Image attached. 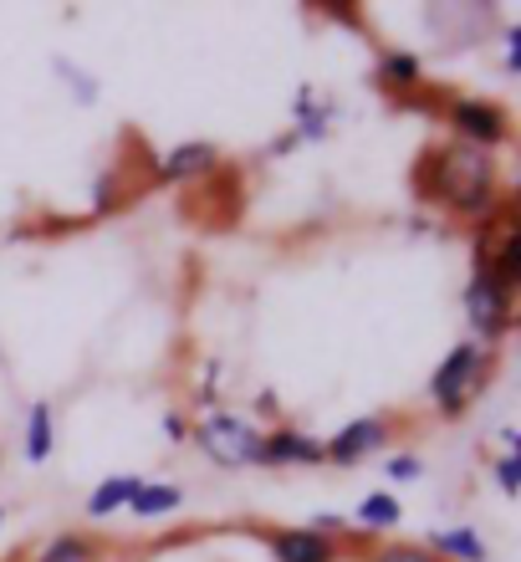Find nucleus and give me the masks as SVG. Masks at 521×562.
<instances>
[{
    "label": "nucleus",
    "mask_w": 521,
    "mask_h": 562,
    "mask_svg": "<svg viewBox=\"0 0 521 562\" xmlns=\"http://www.w3.org/2000/svg\"><path fill=\"white\" fill-rule=\"evenodd\" d=\"M440 169H445V179H440V190H445V200L461 215H480L486 210V200H491V159L480 154V148H450L445 159H440Z\"/></svg>",
    "instance_id": "obj_1"
},
{
    "label": "nucleus",
    "mask_w": 521,
    "mask_h": 562,
    "mask_svg": "<svg viewBox=\"0 0 521 562\" xmlns=\"http://www.w3.org/2000/svg\"><path fill=\"white\" fill-rule=\"evenodd\" d=\"M194 440L205 445L220 465H261V429L240 415H209L194 429Z\"/></svg>",
    "instance_id": "obj_2"
},
{
    "label": "nucleus",
    "mask_w": 521,
    "mask_h": 562,
    "mask_svg": "<svg viewBox=\"0 0 521 562\" xmlns=\"http://www.w3.org/2000/svg\"><path fill=\"white\" fill-rule=\"evenodd\" d=\"M480 363H486V353H480V342H461V348H450L445 363L434 369L430 394H434V404H440L445 415H461V409H465V400H471V389L480 384Z\"/></svg>",
    "instance_id": "obj_3"
},
{
    "label": "nucleus",
    "mask_w": 521,
    "mask_h": 562,
    "mask_svg": "<svg viewBox=\"0 0 521 562\" xmlns=\"http://www.w3.org/2000/svg\"><path fill=\"white\" fill-rule=\"evenodd\" d=\"M465 312H471V323H476L480 338H501V333H507L511 296H507V286L491 277V267H486V261H480L476 277H471V292H465Z\"/></svg>",
    "instance_id": "obj_4"
},
{
    "label": "nucleus",
    "mask_w": 521,
    "mask_h": 562,
    "mask_svg": "<svg viewBox=\"0 0 521 562\" xmlns=\"http://www.w3.org/2000/svg\"><path fill=\"white\" fill-rule=\"evenodd\" d=\"M450 128L465 138V148H496L507 138V113L496 103H480V98H461L450 108Z\"/></svg>",
    "instance_id": "obj_5"
},
{
    "label": "nucleus",
    "mask_w": 521,
    "mask_h": 562,
    "mask_svg": "<svg viewBox=\"0 0 521 562\" xmlns=\"http://www.w3.org/2000/svg\"><path fill=\"white\" fill-rule=\"evenodd\" d=\"M322 456V440L302 435V429H276V435H261V465H317Z\"/></svg>",
    "instance_id": "obj_6"
},
{
    "label": "nucleus",
    "mask_w": 521,
    "mask_h": 562,
    "mask_svg": "<svg viewBox=\"0 0 521 562\" xmlns=\"http://www.w3.org/2000/svg\"><path fill=\"white\" fill-rule=\"evenodd\" d=\"M384 435H388L384 419H353V425H343L328 445H322V456L338 460V465H353V460H363L369 450H378V445H384Z\"/></svg>",
    "instance_id": "obj_7"
},
{
    "label": "nucleus",
    "mask_w": 521,
    "mask_h": 562,
    "mask_svg": "<svg viewBox=\"0 0 521 562\" xmlns=\"http://www.w3.org/2000/svg\"><path fill=\"white\" fill-rule=\"evenodd\" d=\"M271 552H276V562H332L338 558V542L322 532H313V527H302V532H276L271 537Z\"/></svg>",
    "instance_id": "obj_8"
},
{
    "label": "nucleus",
    "mask_w": 521,
    "mask_h": 562,
    "mask_svg": "<svg viewBox=\"0 0 521 562\" xmlns=\"http://www.w3.org/2000/svg\"><path fill=\"white\" fill-rule=\"evenodd\" d=\"M440 558H461V562H486V542H480L476 527H450V532L430 537Z\"/></svg>",
    "instance_id": "obj_9"
},
{
    "label": "nucleus",
    "mask_w": 521,
    "mask_h": 562,
    "mask_svg": "<svg viewBox=\"0 0 521 562\" xmlns=\"http://www.w3.org/2000/svg\"><path fill=\"white\" fill-rule=\"evenodd\" d=\"M179 502H184L179 486H138L128 496V512L134 517H169V512H179Z\"/></svg>",
    "instance_id": "obj_10"
},
{
    "label": "nucleus",
    "mask_w": 521,
    "mask_h": 562,
    "mask_svg": "<svg viewBox=\"0 0 521 562\" xmlns=\"http://www.w3.org/2000/svg\"><path fill=\"white\" fill-rule=\"evenodd\" d=\"M144 486V481H134V475H113V481H103V486L92 491L88 502V517H113L118 506H128V496Z\"/></svg>",
    "instance_id": "obj_11"
},
{
    "label": "nucleus",
    "mask_w": 521,
    "mask_h": 562,
    "mask_svg": "<svg viewBox=\"0 0 521 562\" xmlns=\"http://www.w3.org/2000/svg\"><path fill=\"white\" fill-rule=\"evenodd\" d=\"M209 164H215V148L209 144H184L165 159V179H194V175H205Z\"/></svg>",
    "instance_id": "obj_12"
},
{
    "label": "nucleus",
    "mask_w": 521,
    "mask_h": 562,
    "mask_svg": "<svg viewBox=\"0 0 521 562\" xmlns=\"http://www.w3.org/2000/svg\"><path fill=\"white\" fill-rule=\"evenodd\" d=\"M52 456V409L46 404H31V419H26V460L42 465Z\"/></svg>",
    "instance_id": "obj_13"
},
{
    "label": "nucleus",
    "mask_w": 521,
    "mask_h": 562,
    "mask_svg": "<svg viewBox=\"0 0 521 562\" xmlns=\"http://www.w3.org/2000/svg\"><path fill=\"white\" fill-rule=\"evenodd\" d=\"M496 281H501V286H517V277H521V236L517 231H507V236H501V246H496V271H491Z\"/></svg>",
    "instance_id": "obj_14"
},
{
    "label": "nucleus",
    "mask_w": 521,
    "mask_h": 562,
    "mask_svg": "<svg viewBox=\"0 0 521 562\" xmlns=\"http://www.w3.org/2000/svg\"><path fill=\"white\" fill-rule=\"evenodd\" d=\"M378 72H384V82H394V88H415L419 82V57L415 52H384Z\"/></svg>",
    "instance_id": "obj_15"
},
{
    "label": "nucleus",
    "mask_w": 521,
    "mask_h": 562,
    "mask_svg": "<svg viewBox=\"0 0 521 562\" xmlns=\"http://www.w3.org/2000/svg\"><path fill=\"white\" fill-rule=\"evenodd\" d=\"M404 506L394 496H369V502H358V521L363 527H399Z\"/></svg>",
    "instance_id": "obj_16"
},
{
    "label": "nucleus",
    "mask_w": 521,
    "mask_h": 562,
    "mask_svg": "<svg viewBox=\"0 0 521 562\" xmlns=\"http://www.w3.org/2000/svg\"><path fill=\"white\" fill-rule=\"evenodd\" d=\"M36 562H92V542L88 537H57V542H46Z\"/></svg>",
    "instance_id": "obj_17"
},
{
    "label": "nucleus",
    "mask_w": 521,
    "mask_h": 562,
    "mask_svg": "<svg viewBox=\"0 0 521 562\" xmlns=\"http://www.w3.org/2000/svg\"><path fill=\"white\" fill-rule=\"evenodd\" d=\"M496 475H501V491H507V496H517V486H521V460L517 456H501V460H496Z\"/></svg>",
    "instance_id": "obj_18"
},
{
    "label": "nucleus",
    "mask_w": 521,
    "mask_h": 562,
    "mask_svg": "<svg viewBox=\"0 0 521 562\" xmlns=\"http://www.w3.org/2000/svg\"><path fill=\"white\" fill-rule=\"evenodd\" d=\"M419 471H424V465H419L415 456H394V460H388V475H394V481H415Z\"/></svg>",
    "instance_id": "obj_19"
},
{
    "label": "nucleus",
    "mask_w": 521,
    "mask_h": 562,
    "mask_svg": "<svg viewBox=\"0 0 521 562\" xmlns=\"http://www.w3.org/2000/svg\"><path fill=\"white\" fill-rule=\"evenodd\" d=\"M373 562H434L430 552H419V548H384Z\"/></svg>",
    "instance_id": "obj_20"
},
{
    "label": "nucleus",
    "mask_w": 521,
    "mask_h": 562,
    "mask_svg": "<svg viewBox=\"0 0 521 562\" xmlns=\"http://www.w3.org/2000/svg\"><path fill=\"white\" fill-rule=\"evenodd\" d=\"M165 429L174 435V440H184V419H179V415H169V419H165Z\"/></svg>",
    "instance_id": "obj_21"
}]
</instances>
